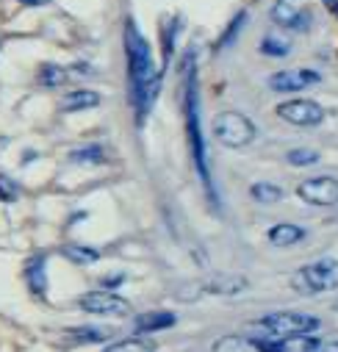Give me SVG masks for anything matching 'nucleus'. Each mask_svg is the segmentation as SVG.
<instances>
[{"label": "nucleus", "mask_w": 338, "mask_h": 352, "mask_svg": "<svg viewBox=\"0 0 338 352\" xmlns=\"http://www.w3.org/2000/svg\"><path fill=\"white\" fill-rule=\"evenodd\" d=\"M319 158L322 155L316 150H311V147H294V150L286 153V161L291 166H313V164H319Z\"/></svg>", "instance_id": "25"}, {"label": "nucleus", "mask_w": 338, "mask_h": 352, "mask_svg": "<svg viewBox=\"0 0 338 352\" xmlns=\"http://www.w3.org/2000/svg\"><path fill=\"white\" fill-rule=\"evenodd\" d=\"M289 42L286 39H280L278 34H267L264 36V42H261V53L264 56H272V58H283V56H289Z\"/></svg>", "instance_id": "24"}, {"label": "nucleus", "mask_w": 338, "mask_h": 352, "mask_svg": "<svg viewBox=\"0 0 338 352\" xmlns=\"http://www.w3.org/2000/svg\"><path fill=\"white\" fill-rule=\"evenodd\" d=\"M322 3L327 6V12H330V14H335V17H338V0H322Z\"/></svg>", "instance_id": "31"}, {"label": "nucleus", "mask_w": 338, "mask_h": 352, "mask_svg": "<svg viewBox=\"0 0 338 352\" xmlns=\"http://www.w3.org/2000/svg\"><path fill=\"white\" fill-rule=\"evenodd\" d=\"M244 289H247V278H241V275H227V272L214 275L211 280L203 283V292H205V294H219V297H233V294H241Z\"/></svg>", "instance_id": "12"}, {"label": "nucleus", "mask_w": 338, "mask_h": 352, "mask_svg": "<svg viewBox=\"0 0 338 352\" xmlns=\"http://www.w3.org/2000/svg\"><path fill=\"white\" fill-rule=\"evenodd\" d=\"M297 197L305 200L308 206H319V208L338 206V178H333V175L308 178L297 186Z\"/></svg>", "instance_id": "6"}, {"label": "nucleus", "mask_w": 338, "mask_h": 352, "mask_svg": "<svg viewBox=\"0 0 338 352\" xmlns=\"http://www.w3.org/2000/svg\"><path fill=\"white\" fill-rule=\"evenodd\" d=\"M267 239H269L275 247H294V244H300V241L305 239V228H300V225H294V222H280V225L269 228Z\"/></svg>", "instance_id": "15"}, {"label": "nucleus", "mask_w": 338, "mask_h": 352, "mask_svg": "<svg viewBox=\"0 0 338 352\" xmlns=\"http://www.w3.org/2000/svg\"><path fill=\"white\" fill-rule=\"evenodd\" d=\"M17 3H23V6H31V9H36V6H47L50 0H17Z\"/></svg>", "instance_id": "30"}, {"label": "nucleus", "mask_w": 338, "mask_h": 352, "mask_svg": "<svg viewBox=\"0 0 338 352\" xmlns=\"http://www.w3.org/2000/svg\"><path fill=\"white\" fill-rule=\"evenodd\" d=\"M256 344H258V352H313L319 346V338L313 333H300V336H258Z\"/></svg>", "instance_id": "9"}, {"label": "nucleus", "mask_w": 338, "mask_h": 352, "mask_svg": "<svg viewBox=\"0 0 338 352\" xmlns=\"http://www.w3.org/2000/svg\"><path fill=\"white\" fill-rule=\"evenodd\" d=\"M72 164H83V166H98L106 161V150L100 144H87V147H78L69 153Z\"/></svg>", "instance_id": "19"}, {"label": "nucleus", "mask_w": 338, "mask_h": 352, "mask_svg": "<svg viewBox=\"0 0 338 352\" xmlns=\"http://www.w3.org/2000/svg\"><path fill=\"white\" fill-rule=\"evenodd\" d=\"M335 308H338V302H335Z\"/></svg>", "instance_id": "33"}, {"label": "nucleus", "mask_w": 338, "mask_h": 352, "mask_svg": "<svg viewBox=\"0 0 338 352\" xmlns=\"http://www.w3.org/2000/svg\"><path fill=\"white\" fill-rule=\"evenodd\" d=\"M103 352H155V346L142 338H122V341H114L111 346H106Z\"/></svg>", "instance_id": "26"}, {"label": "nucleus", "mask_w": 338, "mask_h": 352, "mask_svg": "<svg viewBox=\"0 0 338 352\" xmlns=\"http://www.w3.org/2000/svg\"><path fill=\"white\" fill-rule=\"evenodd\" d=\"M244 20H247V14L241 12V14H238V17H236V20H233V23L227 25V34H225V36L219 39V47H225V45H227V42H230V39H233V36H236L238 31H241V25H244Z\"/></svg>", "instance_id": "28"}, {"label": "nucleus", "mask_w": 338, "mask_h": 352, "mask_svg": "<svg viewBox=\"0 0 338 352\" xmlns=\"http://www.w3.org/2000/svg\"><path fill=\"white\" fill-rule=\"evenodd\" d=\"M178 31H181V17L166 20V23H164V28H161V36H164V64H169V58H172V53H175Z\"/></svg>", "instance_id": "22"}, {"label": "nucleus", "mask_w": 338, "mask_h": 352, "mask_svg": "<svg viewBox=\"0 0 338 352\" xmlns=\"http://www.w3.org/2000/svg\"><path fill=\"white\" fill-rule=\"evenodd\" d=\"M275 114L289 122V125H297V128H313V125H322L324 122V109L316 103V100H286L275 109Z\"/></svg>", "instance_id": "7"}, {"label": "nucleus", "mask_w": 338, "mask_h": 352, "mask_svg": "<svg viewBox=\"0 0 338 352\" xmlns=\"http://www.w3.org/2000/svg\"><path fill=\"white\" fill-rule=\"evenodd\" d=\"M78 308L87 311V314H95V316H125L131 311V302L122 300L120 294L114 292H89L78 297Z\"/></svg>", "instance_id": "8"}, {"label": "nucleus", "mask_w": 338, "mask_h": 352, "mask_svg": "<svg viewBox=\"0 0 338 352\" xmlns=\"http://www.w3.org/2000/svg\"><path fill=\"white\" fill-rule=\"evenodd\" d=\"M125 280V275H117V278H109V280H103V289L106 286H117V283H122Z\"/></svg>", "instance_id": "32"}, {"label": "nucleus", "mask_w": 338, "mask_h": 352, "mask_svg": "<svg viewBox=\"0 0 338 352\" xmlns=\"http://www.w3.org/2000/svg\"><path fill=\"white\" fill-rule=\"evenodd\" d=\"M291 289L302 297H316V294L338 289V261L319 258L313 263H305L302 270L291 275Z\"/></svg>", "instance_id": "3"}, {"label": "nucleus", "mask_w": 338, "mask_h": 352, "mask_svg": "<svg viewBox=\"0 0 338 352\" xmlns=\"http://www.w3.org/2000/svg\"><path fill=\"white\" fill-rule=\"evenodd\" d=\"M125 56H128V83H131V103L136 111V120L142 122L161 89V69H155L150 42L142 36L139 25L133 20H125Z\"/></svg>", "instance_id": "1"}, {"label": "nucleus", "mask_w": 338, "mask_h": 352, "mask_svg": "<svg viewBox=\"0 0 338 352\" xmlns=\"http://www.w3.org/2000/svg\"><path fill=\"white\" fill-rule=\"evenodd\" d=\"M178 322L175 314H169V311H147L142 316H136V333H158V330H166V327H172Z\"/></svg>", "instance_id": "14"}, {"label": "nucleus", "mask_w": 338, "mask_h": 352, "mask_svg": "<svg viewBox=\"0 0 338 352\" xmlns=\"http://www.w3.org/2000/svg\"><path fill=\"white\" fill-rule=\"evenodd\" d=\"M109 336L111 333L103 327H72V330H67V338L75 344H98V341H106Z\"/></svg>", "instance_id": "21"}, {"label": "nucleus", "mask_w": 338, "mask_h": 352, "mask_svg": "<svg viewBox=\"0 0 338 352\" xmlns=\"http://www.w3.org/2000/svg\"><path fill=\"white\" fill-rule=\"evenodd\" d=\"M186 133H189V150H192V161L197 169V178L205 189V195L214 200V181H211V166H208V147H205V136H203V125H200V92H197V72L192 67V72L186 69Z\"/></svg>", "instance_id": "2"}, {"label": "nucleus", "mask_w": 338, "mask_h": 352, "mask_svg": "<svg viewBox=\"0 0 338 352\" xmlns=\"http://www.w3.org/2000/svg\"><path fill=\"white\" fill-rule=\"evenodd\" d=\"M17 197H20V186L12 178H6V175H0V200H3V203H14Z\"/></svg>", "instance_id": "27"}, {"label": "nucleus", "mask_w": 338, "mask_h": 352, "mask_svg": "<svg viewBox=\"0 0 338 352\" xmlns=\"http://www.w3.org/2000/svg\"><path fill=\"white\" fill-rule=\"evenodd\" d=\"M25 283L28 289L36 294V297H45L47 294V272H45V258L36 255L28 261V267H25Z\"/></svg>", "instance_id": "16"}, {"label": "nucleus", "mask_w": 338, "mask_h": 352, "mask_svg": "<svg viewBox=\"0 0 338 352\" xmlns=\"http://www.w3.org/2000/svg\"><path fill=\"white\" fill-rule=\"evenodd\" d=\"M269 17L280 28H291V31H308V25H311V14H305L300 6H294L291 0H278Z\"/></svg>", "instance_id": "11"}, {"label": "nucleus", "mask_w": 338, "mask_h": 352, "mask_svg": "<svg viewBox=\"0 0 338 352\" xmlns=\"http://www.w3.org/2000/svg\"><path fill=\"white\" fill-rule=\"evenodd\" d=\"M322 75L316 69H280L269 75V89L272 92H302L308 86H316Z\"/></svg>", "instance_id": "10"}, {"label": "nucleus", "mask_w": 338, "mask_h": 352, "mask_svg": "<svg viewBox=\"0 0 338 352\" xmlns=\"http://www.w3.org/2000/svg\"><path fill=\"white\" fill-rule=\"evenodd\" d=\"M249 197L258 200V203H264V206H272V203H280V200H283V189L275 186V184L261 181V184H252V186H249Z\"/></svg>", "instance_id": "20"}, {"label": "nucleus", "mask_w": 338, "mask_h": 352, "mask_svg": "<svg viewBox=\"0 0 338 352\" xmlns=\"http://www.w3.org/2000/svg\"><path fill=\"white\" fill-rule=\"evenodd\" d=\"M67 80H69V72L58 64H42L36 72V83L45 86V89H58V86H64Z\"/></svg>", "instance_id": "18"}, {"label": "nucleus", "mask_w": 338, "mask_h": 352, "mask_svg": "<svg viewBox=\"0 0 338 352\" xmlns=\"http://www.w3.org/2000/svg\"><path fill=\"white\" fill-rule=\"evenodd\" d=\"M100 106V95L92 92V89H72L61 98L58 109L67 111V114H75V111H87V109H95Z\"/></svg>", "instance_id": "13"}, {"label": "nucleus", "mask_w": 338, "mask_h": 352, "mask_svg": "<svg viewBox=\"0 0 338 352\" xmlns=\"http://www.w3.org/2000/svg\"><path fill=\"white\" fill-rule=\"evenodd\" d=\"M313 352H338V341H319Z\"/></svg>", "instance_id": "29"}, {"label": "nucleus", "mask_w": 338, "mask_h": 352, "mask_svg": "<svg viewBox=\"0 0 338 352\" xmlns=\"http://www.w3.org/2000/svg\"><path fill=\"white\" fill-rule=\"evenodd\" d=\"M322 322L311 314L300 311H272L249 324V330H258L261 336H300V333H316Z\"/></svg>", "instance_id": "4"}, {"label": "nucleus", "mask_w": 338, "mask_h": 352, "mask_svg": "<svg viewBox=\"0 0 338 352\" xmlns=\"http://www.w3.org/2000/svg\"><path fill=\"white\" fill-rule=\"evenodd\" d=\"M211 352H258V344L249 336H222Z\"/></svg>", "instance_id": "17"}, {"label": "nucleus", "mask_w": 338, "mask_h": 352, "mask_svg": "<svg viewBox=\"0 0 338 352\" xmlns=\"http://www.w3.org/2000/svg\"><path fill=\"white\" fill-rule=\"evenodd\" d=\"M64 255H67L72 263H80V267H87V263H95V261L100 258L98 250L83 247V244H67V247H64Z\"/></svg>", "instance_id": "23"}, {"label": "nucleus", "mask_w": 338, "mask_h": 352, "mask_svg": "<svg viewBox=\"0 0 338 352\" xmlns=\"http://www.w3.org/2000/svg\"><path fill=\"white\" fill-rule=\"evenodd\" d=\"M214 139L222 144V147H230V150H238V147H247L256 142V125H252L249 117H244L241 111H222L214 117Z\"/></svg>", "instance_id": "5"}]
</instances>
